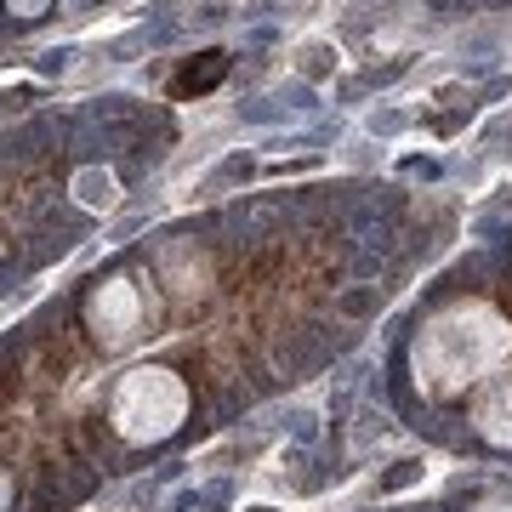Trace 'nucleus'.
<instances>
[{"mask_svg": "<svg viewBox=\"0 0 512 512\" xmlns=\"http://www.w3.org/2000/svg\"><path fill=\"white\" fill-rule=\"evenodd\" d=\"M501 365H512V325L490 302H450L410 342V376L427 399L484 387Z\"/></svg>", "mask_w": 512, "mask_h": 512, "instance_id": "obj_1", "label": "nucleus"}, {"mask_svg": "<svg viewBox=\"0 0 512 512\" xmlns=\"http://www.w3.org/2000/svg\"><path fill=\"white\" fill-rule=\"evenodd\" d=\"M183 416H188V387H183V376H171L160 365L131 370L126 382L114 387V427L131 444H154L165 433H177Z\"/></svg>", "mask_w": 512, "mask_h": 512, "instance_id": "obj_2", "label": "nucleus"}, {"mask_svg": "<svg viewBox=\"0 0 512 512\" xmlns=\"http://www.w3.org/2000/svg\"><path fill=\"white\" fill-rule=\"evenodd\" d=\"M92 330L103 348H126L131 336L143 330V296H137V285L131 279H109L103 291L92 296Z\"/></svg>", "mask_w": 512, "mask_h": 512, "instance_id": "obj_3", "label": "nucleus"}, {"mask_svg": "<svg viewBox=\"0 0 512 512\" xmlns=\"http://www.w3.org/2000/svg\"><path fill=\"white\" fill-rule=\"evenodd\" d=\"M473 427L478 439L495 450H512V365H501L473 399Z\"/></svg>", "mask_w": 512, "mask_h": 512, "instance_id": "obj_4", "label": "nucleus"}, {"mask_svg": "<svg viewBox=\"0 0 512 512\" xmlns=\"http://www.w3.org/2000/svg\"><path fill=\"white\" fill-rule=\"evenodd\" d=\"M478 512H512V501H484Z\"/></svg>", "mask_w": 512, "mask_h": 512, "instance_id": "obj_5", "label": "nucleus"}, {"mask_svg": "<svg viewBox=\"0 0 512 512\" xmlns=\"http://www.w3.org/2000/svg\"><path fill=\"white\" fill-rule=\"evenodd\" d=\"M12 6H18V12H35V6H40V0H12Z\"/></svg>", "mask_w": 512, "mask_h": 512, "instance_id": "obj_6", "label": "nucleus"}, {"mask_svg": "<svg viewBox=\"0 0 512 512\" xmlns=\"http://www.w3.org/2000/svg\"><path fill=\"white\" fill-rule=\"evenodd\" d=\"M6 495H12V484H6V473H0V507H6Z\"/></svg>", "mask_w": 512, "mask_h": 512, "instance_id": "obj_7", "label": "nucleus"}]
</instances>
